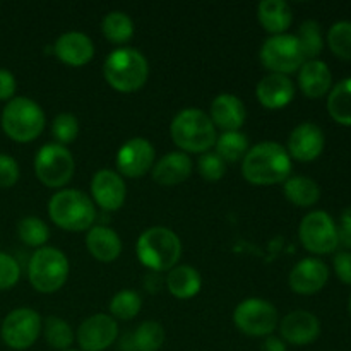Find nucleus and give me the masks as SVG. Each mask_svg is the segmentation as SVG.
Segmentation results:
<instances>
[{
	"mask_svg": "<svg viewBox=\"0 0 351 351\" xmlns=\"http://www.w3.org/2000/svg\"><path fill=\"white\" fill-rule=\"evenodd\" d=\"M242 175L252 185L285 184L291 175V158L287 147L274 141L252 146L242 160Z\"/></svg>",
	"mask_w": 351,
	"mask_h": 351,
	"instance_id": "f257e3e1",
	"label": "nucleus"
},
{
	"mask_svg": "<svg viewBox=\"0 0 351 351\" xmlns=\"http://www.w3.org/2000/svg\"><path fill=\"white\" fill-rule=\"evenodd\" d=\"M170 137L182 153L204 154L215 147L216 127L208 113L199 108H184L170 123Z\"/></svg>",
	"mask_w": 351,
	"mask_h": 351,
	"instance_id": "f03ea898",
	"label": "nucleus"
},
{
	"mask_svg": "<svg viewBox=\"0 0 351 351\" xmlns=\"http://www.w3.org/2000/svg\"><path fill=\"white\" fill-rule=\"evenodd\" d=\"M139 263L154 273H168L182 257V242L173 230L151 226L144 230L136 243Z\"/></svg>",
	"mask_w": 351,
	"mask_h": 351,
	"instance_id": "7ed1b4c3",
	"label": "nucleus"
},
{
	"mask_svg": "<svg viewBox=\"0 0 351 351\" xmlns=\"http://www.w3.org/2000/svg\"><path fill=\"white\" fill-rule=\"evenodd\" d=\"M51 223L65 232H88L96 219L93 199L77 189H62L48 201Z\"/></svg>",
	"mask_w": 351,
	"mask_h": 351,
	"instance_id": "20e7f679",
	"label": "nucleus"
},
{
	"mask_svg": "<svg viewBox=\"0 0 351 351\" xmlns=\"http://www.w3.org/2000/svg\"><path fill=\"white\" fill-rule=\"evenodd\" d=\"M103 75L115 91L134 93L147 82L149 64L136 48L120 47L105 58Z\"/></svg>",
	"mask_w": 351,
	"mask_h": 351,
	"instance_id": "39448f33",
	"label": "nucleus"
},
{
	"mask_svg": "<svg viewBox=\"0 0 351 351\" xmlns=\"http://www.w3.org/2000/svg\"><path fill=\"white\" fill-rule=\"evenodd\" d=\"M0 122L7 137L24 144L34 141L43 132L47 117L43 108L34 99L26 96H14L10 101H7Z\"/></svg>",
	"mask_w": 351,
	"mask_h": 351,
	"instance_id": "423d86ee",
	"label": "nucleus"
},
{
	"mask_svg": "<svg viewBox=\"0 0 351 351\" xmlns=\"http://www.w3.org/2000/svg\"><path fill=\"white\" fill-rule=\"evenodd\" d=\"M69 259L57 247L34 250L27 263V280L38 293L50 295L60 290L69 278Z\"/></svg>",
	"mask_w": 351,
	"mask_h": 351,
	"instance_id": "0eeeda50",
	"label": "nucleus"
},
{
	"mask_svg": "<svg viewBox=\"0 0 351 351\" xmlns=\"http://www.w3.org/2000/svg\"><path fill=\"white\" fill-rule=\"evenodd\" d=\"M33 165L38 180L50 189L65 187L74 177V156L67 147L57 143L41 146L34 156Z\"/></svg>",
	"mask_w": 351,
	"mask_h": 351,
	"instance_id": "6e6552de",
	"label": "nucleus"
},
{
	"mask_svg": "<svg viewBox=\"0 0 351 351\" xmlns=\"http://www.w3.org/2000/svg\"><path fill=\"white\" fill-rule=\"evenodd\" d=\"M237 329L250 338H267L280 324L276 307L264 298H245L233 311Z\"/></svg>",
	"mask_w": 351,
	"mask_h": 351,
	"instance_id": "1a4fd4ad",
	"label": "nucleus"
},
{
	"mask_svg": "<svg viewBox=\"0 0 351 351\" xmlns=\"http://www.w3.org/2000/svg\"><path fill=\"white\" fill-rule=\"evenodd\" d=\"M261 64L269 74H293L304 65L305 58L295 34H274L263 43L259 51Z\"/></svg>",
	"mask_w": 351,
	"mask_h": 351,
	"instance_id": "9d476101",
	"label": "nucleus"
},
{
	"mask_svg": "<svg viewBox=\"0 0 351 351\" xmlns=\"http://www.w3.org/2000/svg\"><path fill=\"white\" fill-rule=\"evenodd\" d=\"M43 329V321L36 311L21 307L5 315L0 328L3 343L12 350H27L38 341Z\"/></svg>",
	"mask_w": 351,
	"mask_h": 351,
	"instance_id": "9b49d317",
	"label": "nucleus"
},
{
	"mask_svg": "<svg viewBox=\"0 0 351 351\" xmlns=\"http://www.w3.org/2000/svg\"><path fill=\"white\" fill-rule=\"evenodd\" d=\"M300 242L308 252L324 256L338 249V226L326 211H312L298 226Z\"/></svg>",
	"mask_w": 351,
	"mask_h": 351,
	"instance_id": "f8f14e48",
	"label": "nucleus"
},
{
	"mask_svg": "<svg viewBox=\"0 0 351 351\" xmlns=\"http://www.w3.org/2000/svg\"><path fill=\"white\" fill-rule=\"evenodd\" d=\"M156 151L144 137H132L119 147L115 156L117 173L127 178H141L153 170Z\"/></svg>",
	"mask_w": 351,
	"mask_h": 351,
	"instance_id": "ddd939ff",
	"label": "nucleus"
},
{
	"mask_svg": "<svg viewBox=\"0 0 351 351\" xmlns=\"http://www.w3.org/2000/svg\"><path fill=\"white\" fill-rule=\"evenodd\" d=\"M119 338V324L112 315H89L75 332V341L82 351H105Z\"/></svg>",
	"mask_w": 351,
	"mask_h": 351,
	"instance_id": "4468645a",
	"label": "nucleus"
},
{
	"mask_svg": "<svg viewBox=\"0 0 351 351\" xmlns=\"http://www.w3.org/2000/svg\"><path fill=\"white\" fill-rule=\"evenodd\" d=\"M127 187L123 178L115 170H99L91 178V199L105 211H117L123 206Z\"/></svg>",
	"mask_w": 351,
	"mask_h": 351,
	"instance_id": "2eb2a0df",
	"label": "nucleus"
},
{
	"mask_svg": "<svg viewBox=\"0 0 351 351\" xmlns=\"http://www.w3.org/2000/svg\"><path fill=\"white\" fill-rule=\"evenodd\" d=\"M280 338L293 346H307L321 335V322L312 312L293 311L285 315L278 324Z\"/></svg>",
	"mask_w": 351,
	"mask_h": 351,
	"instance_id": "dca6fc26",
	"label": "nucleus"
},
{
	"mask_svg": "<svg viewBox=\"0 0 351 351\" xmlns=\"http://www.w3.org/2000/svg\"><path fill=\"white\" fill-rule=\"evenodd\" d=\"M324 132L319 125L312 122H304L291 130L288 137L287 151L290 158L297 161H314L324 151Z\"/></svg>",
	"mask_w": 351,
	"mask_h": 351,
	"instance_id": "f3484780",
	"label": "nucleus"
},
{
	"mask_svg": "<svg viewBox=\"0 0 351 351\" xmlns=\"http://www.w3.org/2000/svg\"><path fill=\"white\" fill-rule=\"evenodd\" d=\"M329 280V269L321 259L307 257L293 266L288 276L291 291L298 295H314L326 287Z\"/></svg>",
	"mask_w": 351,
	"mask_h": 351,
	"instance_id": "a211bd4d",
	"label": "nucleus"
},
{
	"mask_svg": "<svg viewBox=\"0 0 351 351\" xmlns=\"http://www.w3.org/2000/svg\"><path fill=\"white\" fill-rule=\"evenodd\" d=\"M53 53L62 64L71 67H82L95 57V43L81 31H67L53 43Z\"/></svg>",
	"mask_w": 351,
	"mask_h": 351,
	"instance_id": "6ab92c4d",
	"label": "nucleus"
},
{
	"mask_svg": "<svg viewBox=\"0 0 351 351\" xmlns=\"http://www.w3.org/2000/svg\"><path fill=\"white\" fill-rule=\"evenodd\" d=\"M209 119L215 123L216 129H221L223 132L240 130V127L245 123L247 119L245 105L239 96L221 93L211 101Z\"/></svg>",
	"mask_w": 351,
	"mask_h": 351,
	"instance_id": "aec40b11",
	"label": "nucleus"
},
{
	"mask_svg": "<svg viewBox=\"0 0 351 351\" xmlns=\"http://www.w3.org/2000/svg\"><path fill=\"white\" fill-rule=\"evenodd\" d=\"M256 96L264 108L280 110L293 99L295 84L288 75L267 74L257 82Z\"/></svg>",
	"mask_w": 351,
	"mask_h": 351,
	"instance_id": "412c9836",
	"label": "nucleus"
},
{
	"mask_svg": "<svg viewBox=\"0 0 351 351\" xmlns=\"http://www.w3.org/2000/svg\"><path fill=\"white\" fill-rule=\"evenodd\" d=\"M192 167L194 165L189 154L173 151V153L165 154L161 160L154 161L151 175L156 184L171 187V185H178L187 180L192 173Z\"/></svg>",
	"mask_w": 351,
	"mask_h": 351,
	"instance_id": "4be33fe9",
	"label": "nucleus"
},
{
	"mask_svg": "<svg viewBox=\"0 0 351 351\" xmlns=\"http://www.w3.org/2000/svg\"><path fill=\"white\" fill-rule=\"evenodd\" d=\"M86 249L99 263H113L122 254V240L110 226H91L86 233Z\"/></svg>",
	"mask_w": 351,
	"mask_h": 351,
	"instance_id": "5701e85b",
	"label": "nucleus"
},
{
	"mask_svg": "<svg viewBox=\"0 0 351 351\" xmlns=\"http://www.w3.org/2000/svg\"><path fill=\"white\" fill-rule=\"evenodd\" d=\"M332 75L322 60H307L298 69V86L307 98L317 99L331 91Z\"/></svg>",
	"mask_w": 351,
	"mask_h": 351,
	"instance_id": "b1692460",
	"label": "nucleus"
},
{
	"mask_svg": "<svg viewBox=\"0 0 351 351\" xmlns=\"http://www.w3.org/2000/svg\"><path fill=\"white\" fill-rule=\"evenodd\" d=\"M257 19H259L261 26L271 36H274V34L287 33L293 21V14L285 0H263L257 5Z\"/></svg>",
	"mask_w": 351,
	"mask_h": 351,
	"instance_id": "393cba45",
	"label": "nucleus"
},
{
	"mask_svg": "<svg viewBox=\"0 0 351 351\" xmlns=\"http://www.w3.org/2000/svg\"><path fill=\"white\" fill-rule=\"evenodd\" d=\"M167 288L178 300H189L194 298L202 288V278L195 267L180 264L167 274Z\"/></svg>",
	"mask_w": 351,
	"mask_h": 351,
	"instance_id": "a878e982",
	"label": "nucleus"
},
{
	"mask_svg": "<svg viewBox=\"0 0 351 351\" xmlns=\"http://www.w3.org/2000/svg\"><path fill=\"white\" fill-rule=\"evenodd\" d=\"M283 194L291 204L298 206V208H311L321 197V189H319L317 182H314L312 178L297 175L285 182Z\"/></svg>",
	"mask_w": 351,
	"mask_h": 351,
	"instance_id": "bb28decb",
	"label": "nucleus"
},
{
	"mask_svg": "<svg viewBox=\"0 0 351 351\" xmlns=\"http://www.w3.org/2000/svg\"><path fill=\"white\" fill-rule=\"evenodd\" d=\"M134 21L122 10H112L101 19V33L110 43L125 45L134 36Z\"/></svg>",
	"mask_w": 351,
	"mask_h": 351,
	"instance_id": "cd10ccee",
	"label": "nucleus"
},
{
	"mask_svg": "<svg viewBox=\"0 0 351 351\" xmlns=\"http://www.w3.org/2000/svg\"><path fill=\"white\" fill-rule=\"evenodd\" d=\"M328 112L341 125L351 127V77L339 81L329 91Z\"/></svg>",
	"mask_w": 351,
	"mask_h": 351,
	"instance_id": "c85d7f7f",
	"label": "nucleus"
},
{
	"mask_svg": "<svg viewBox=\"0 0 351 351\" xmlns=\"http://www.w3.org/2000/svg\"><path fill=\"white\" fill-rule=\"evenodd\" d=\"M216 151L215 153L228 163H239L243 160V156L247 154V151L250 149L249 139L243 132L240 130H232V132H223L221 136H218L215 144Z\"/></svg>",
	"mask_w": 351,
	"mask_h": 351,
	"instance_id": "c756f323",
	"label": "nucleus"
},
{
	"mask_svg": "<svg viewBox=\"0 0 351 351\" xmlns=\"http://www.w3.org/2000/svg\"><path fill=\"white\" fill-rule=\"evenodd\" d=\"M165 343V329L156 321H144L130 336L134 351H158Z\"/></svg>",
	"mask_w": 351,
	"mask_h": 351,
	"instance_id": "7c9ffc66",
	"label": "nucleus"
},
{
	"mask_svg": "<svg viewBox=\"0 0 351 351\" xmlns=\"http://www.w3.org/2000/svg\"><path fill=\"white\" fill-rule=\"evenodd\" d=\"M45 339H47L48 346H51L53 350H69L75 341V332L71 328L69 322H65L64 319L57 317V315H50L43 321V329Z\"/></svg>",
	"mask_w": 351,
	"mask_h": 351,
	"instance_id": "2f4dec72",
	"label": "nucleus"
},
{
	"mask_svg": "<svg viewBox=\"0 0 351 351\" xmlns=\"http://www.w3.org/2000/svg\"><path fill=\"white\" fill-rule=\"evenodd\" d=\"M17 237L24 245L41 249L47 245L48 239H50V228L41 218L26 216L17 223Z\"/></svg>",
	"mask_w": 351,
	"mask_h": 351,
	"instance_id": "473e14b6",
	"label": "nucleus"
},
{
	"mask_svg": "<svg viewBox=\"0 0 351 351\" xmlns=\"http://www.w3.org/2000/svg\"><path fill=\"white\" fill-rule=\"evenodd\" d=\"M141 308H143V298L134 290L119 291L110 302V315L115 321H130L139 315Z\"/></svg>",
	"mask_w": 351,
	"mask_h": 351,
	"instance_id": "72a5a7b5",
	"label": "nucleus"
},
{
	"mask_svg": "<svg viewBox=\"0 0 351 351\" xmlns=\"http://www.w3.org/2000/svg\"><path fill=\"white\" fill-rule=\"evenodd\" d=\"M300 43L302 53H304L305 62L307 60H315L317 55L321 53L322 48H324V40H322V31L321 24L315 23V21L308 19L305 23H302L298 34H295Z\"/></svg>",
	"mask_w": 351,
	"mask_h": 351,
	"instance_id": "f704fd0d",
	"label": "nucleus"
},
{
	"mask_svg": "<svg viewBox=\"0 0 351 351\" xmlns=\"http://www.w3.org/2000/svg\"><path fill=\"white\" fill-rule=\"evenodd\" d=\"M328 45L332 53L341 60H351V23L339 21L328 31Z\"/></svg>",
	"mask_w": 351,
	"mask_h": 351,
	"instance_id": "c9c22d12",
	"label": "nucleus"
},
{
	"mask_svg": "<svg viewBox=\"0 0 351 351\" xmlns=\"http://www.w3.org/2000/svg\"><path fill=\"white\" fill-rule=\"evenodd\" d=\"M51 136L55 143L67 147V144L74 143L79 136V120L72 113H58L51 122Z\"/></svg>",
	"mask_w": 351,
	"mask_h": 351,
	"instance_id": "e433bc0d",
	"label": "nucleus"
},
{
	"mask_svg": "<svg viewBox=\"0 0 351 351\" xmlns=\"http://www.w3.org/2000/svg\"><path fill=\"white\" fill-rule=\"evenodd\" d=\"M197 171L206 182H219L226 173V163L216 153H204L197 161Z\"/></svg>",
	"mask_w": 351,
	"mask_h": 351,
	"instance_id": "4c0bfd02",
	"label": "nucleus"
},
{
	"mask_svg": "<svg viewBox=\"0 0 351 351\" xmlns=\"http://www.w3.org/2000/svg\"><path fill=\"white\" fill-rule=\"evenodd\" d=\"M21 278V267L12 256L0 252V291L16 287Z\"/></svg>",
	"mask_w": 351,
	"mask_h": 351,
	"instance_id": "58836bf2",
	"label": "nucleus"
},
{
	"mask_svg": "<svg viewBox=\"0 0 351 351\" xmlns=\"http://www.w3.org/2000/svg\"><path fill=\"white\" fill-rule=\"evenodd\" d=\"M19 165L9 154L0 153V189H9L19 180Z\"/></svg>",
	"mask_w": 351,
	"mask_h": 351,
	"instance_id": "ea45409f",
	"label": "nucleus"
},
{
	"mask_svg": "<svg viewBox=\"0 0 351 351\" xmlns=\"http://www.w3.org/2000/svg\"><path fill=\"white\" fill-rule=\"evenodd\" d=\"M335 273L343 283L351 285V252H339L335 257Z\"/></svg>",
	"mask_w": 351,
	"mask_h": 351,
	"instance_id": "a19ab883",
	"label": "nucleus"
},
{
	"mask_svg": "<svg viewBox=\"0 0 351 351\" xmlns=\"http://www.w3.org/2000/svg\"><path fill=\"white\" fill-rule=\"evenodd\" d=\"M16 95V77L7 69H0V101H10Z\"/></svg>",
	"mask_w": 351,
	"mask_h": 351,
	"instance_id": "79ce46f5",
	"label": "nucleus"
},
{
	"mask_svg": "<svg viewBox=\"0 0 351 351\" xmlns=\"http://www.w3.org/2000/svg\"><path fill=\"white\" fill-rule=\"evenodd\" d=\"M338 242L345 247H351V206L341 213V218H339Z\"/></svg>",
	"mask_w": 351,
	"mask_h": 351,
	"instance_id": "37998d69",
	"label": "nucleus"
},
{
	"mask_svg": "<svg viewBox=\"0 0 351 351\" xmlns=\"http://www.w3.org/2000/svg\"><path fill=\"white\" fill-rule=\"evenodd\" d=\"M261 351H287V343L278 336H267L264 338L263 345H261Z\"/></svg>",
	"mask_w": 351,
	"mask_h": 351,
	"instance_id": "c03bdc74",
	"label": "nucleus"
},
{
	"mask_svg": "<svg viewBox=\"0 0 351 351\" xmlns=\"http://www.w3.org/2000/svg\"><path fill=\"white\" fill-rule=\"evenodd\" d=\"M62 351H77V350H72V348H69V350H62Z\"/></svg>",
	"mask_w": 351,
	"mask_h": 351,
	"instance_id": "a18cd8bd",
	"label": "nucleus"
},
{
	"mask_svg": "<svg viewBox=\"0 0 351 351\" xmlns=\"http://www.w3.org/2000/svg\"><path fill=\"white\" fill-rule=\"evenodd\" d=\"M350 314H351V298H350Z\"/></svg>",
	"mask_w": 351,
	"mask_h": 351,
	"instance_id": "49530a36",
	"label": "nucleus"
}]
</instances>
